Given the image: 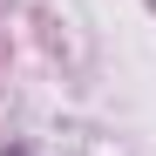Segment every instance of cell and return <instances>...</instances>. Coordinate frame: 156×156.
<instances>
[{
    "label": "cell",
    "mask_w": 156,
    "mask_h": 156,
    "mask_svg": "<svg viewBox=\"0 0 156 156\" xmlns=\"http://www.w3.org/2000/svg\"><path fill=\"white\" fill-rule=\"evenodd\" d=\"M0 156H34V149H0Z\"/></svg>",
    "instance_id": "6da1fadb"
}]
</instances>
